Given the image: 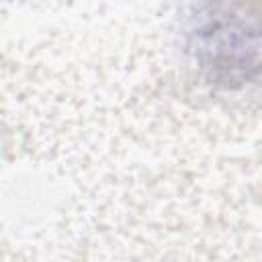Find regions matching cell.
Wrapping results in <instances>:
<instances>
[{
	"label": "cell",
	"mask_w": 262,
	"mask_h": 262,
	"mask_svg": "<svg viewBox=\"0 0 262 262\" xmlns=\"http://www.w3.org/2000/svg\"><path fill=\"white\" fill-rule=\"evenodd\" d=\"M186 51L213 84L237 88L262 76V10L205 4L188 18Z\"/></svg>",
	"instance_id": "cell-1"
}]
</instances>
